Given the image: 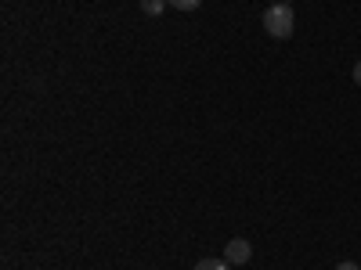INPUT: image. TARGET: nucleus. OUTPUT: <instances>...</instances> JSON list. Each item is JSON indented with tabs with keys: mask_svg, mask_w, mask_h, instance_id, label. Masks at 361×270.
Listing matches in <instances>:
<instances>
[{
	"mask_svg": "<svg viewBox=\"0 0 361 270\" xmlns=\"http://www.w3.org/2000/svg\"><path fill=\"white\" fill-rule=\"evenodd\" d=\"M264 29H267L275 40H289V37H293L296 15H293V8H289V0H282V4H271V8L264 11Z\"/></svg>",
	"mask_w": 361,
	"mask_h": 270,
	"instance_id": "nucleus-1",
	"label": "nucleus"
},
{
	"mask_svg": "<svg viewBox=\"0 0 361 270\" xmlns=\"http://www.w3.org/2000/svg\"><path fill=\"white\" fill-rule=\"evenodd\" d=\"M224 259H228L231 266H243V263L253 259V245L246 242V238H231V242L224 245Z\"/></svg>",
	"mask_w": 361,
	"mask_h": 270,
	"instance_id": "nucleus-2",
	"label": "nucleus"
},
{
	"mask_svg": "<svg viewBox=\"0 0 361 270\" xmlns=\"http://www.w3.org/2000/svg\"><path fill=\"white\" fill-rule=\"evenodd\" d=\"M195 270H231V263L228 259H217V256H206V259L195 263Z\"/></svg>",
	"mask_w": 361,
	"mask_h": 270,
	"instance_id": "nucleus-3",
	"label": "nucleus"
},
{
	"mask_svg": "<svg viewBox=\"0 0 361 270\" xmlns=\"http://www.w3.org/2000/svg\"><path fill=\"white\" fill-rule=\"evenodd\" d=\"M141 11L156 18V15H163V11H166V0H141Z\"/></svg>",
	"mask_w": 361,
	"mask_h": 270,
	"instance_id": "nucleus-4",
	"label": "nucleus"
},
{
	"mask_svg": "<svg viewBox=\"0 0 361 270\" xmlns=\"http://www.w3.org/2000/svg\"><path fill=\"white\" fill-rule=\"evenodd\" d=\"M166 4H170V8H177V11H195V8L202 4V0H166Z\"/></svg>",
	"mask_w": 361,
	"mask_h": 270,
	"instance_id": "nucleus-5",
	"label": "nucleus"
},
{
	"mask_svg": "<svg viewBox=\"0 0 361 270\" xmlns=\"http://www.w3.org/2000/svg\"><path fill=\"white\" fill-rule=\"evenodd\" d=\"M336 270H357V263H350V259H343V263H340Z\"/></svg>",
	"mask_w": 361,
	"mask_h": 270,
	"instance_id": "nucleus-6",
	"label": "nucleus"
},
{
	"mask_svg": "<svg viewBox=\"0 0 361 270\" xmlns=\"http://www.w3.org/2000/svg\"><path fill=\"white\" fill-rule=\"evenodd\" d=\"M354 83H357V86H361V62H357V65H354Z\"/></svg>",
	"mask_w": 361,
	"mask_h": 270,
	"instance_id": "nucleus-7",
	"label": "nucleus"
},
{
	"mask_svg": "<svg viewBox=\"0 0 361 270\" xmlns=\"http://www.w3.org/2000/svg\"><path fill=\"white\" fill-rule=\"evenodd\" d=\"M271 4H282V0H271Z\"/></svg>",
	"mask_w": 361,
	"mask_h": 270,
	"instance_id": "nucleus-8",
	"label": "nucleus"
}]
</instances>
